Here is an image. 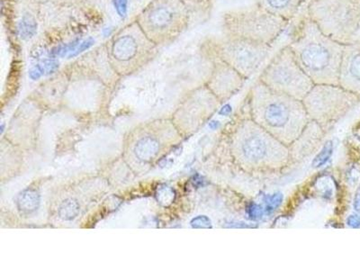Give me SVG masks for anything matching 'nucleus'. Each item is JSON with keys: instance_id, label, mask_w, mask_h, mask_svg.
<instances>
[{"instance_id": "obj_7", "label": "nucleus", "mask_w": 360, "mask_h": 270, "mask_svg": "<svg viewBox=\"0 0 360 270\" xmlns=\"http://www.w3.org/2000/svg\"><path fill=\"white\" fill-rule=\"evenodd\" d=\"M307 15L323 33L346 45L360 34V0H310Z\"/></svg>"}, {"instance_id": "obj_23", "label": "nucleus", "mask_w": 360, "mask_h": 270, "mask_svg": "<svg viewBox=\"0 0 360 270\" xmlns=\"http://www.w3.org/2000/svg\"><path fill=\"white\" fill-rule=\"evenodd\" d=\"M262 208L258 205H252L248 208V214L252 219H259L262 217Z\"/></svg>"}, {"instance_id": "obj_11", "label": "nucleus", "mask_w": 360, "mask_h": 270, "mask_svg": "<svg viewBox=\"0 0 360 270\" xmlns=\"http://www.w3.org/2000/svg\"><path fill=\"white\" fill-rule=\"evenodd\" d=\"M211 56L214 63L213 72L207 88L217 96L218 101H227L243 88L246 79L219 58Z\"/></svg>"}, {"instance_id": "obj_8", "label": "nucleus", "mask_w": 360, "mask_h": 270, "mask_svg": "<svg viewBox=\"0 0 360 270\" xmlns=\"http://www.w3.org/2000/svg\"><path fill=\"white\" fill-rule=\"evenodd\" d=\"M260 82L275 91L303 101L314 86L295 60L289 45L281 48L260 74Z\"/></svg>"}, {"instance_id": "obj_5", "label": "nucleus", "mask_w": 360, "mask_h": 270, "mask_svg": "<svg viewBox=\"0 0 360 270\" xmlns=\"http://www.w3.org/2000/svg\"><path fill=\"white\" fill-rule=\"evenodd\" d=\"M134 19L147 37L162 47L188 30L192 15L184 0H150Z\"/></svg>"}, {"instance_id": "obj_24", "label": "nucleus", "mask_w": 360, "mask_h": 270, "mask_svg": "<svg viewBox=\"0 0 360 270\" xmlns=\"http://www.w3.org/2000/svg\"><path fill=\"white\" fill-rule=\"evenodd\" d=\"M348 224L350 225V226L356 227L360 224V218L352 215V217L349 218Z\"/></svg>"}, {"instance_id": "obj_21", "label": "nucleus", "mask_w": 360, "mask_h": 270, "mask_svg": "<svg viewBox=\"0 0 360 270\" xmlns=\"http://www.w3.org/2000/svg\"><path fill=\"white\" fill-rule=\"evenodd\" d=\"M193 228H198V229H209L212 228L211 221L208 217L200 215V217H195L191 221Z\"/></svg>"}, {"instance_id": "obj_28", "label": "nucleus", "mask_w": 360, "mask_h": 270, "mask_svg": "<svg viewBox=\"0 0 360 270\" xmlns=\"http://www.w3.org/2000/svg\"><path fill=\"white\" fill-rule=\"evenodd\" d=\"M4 131V125H2L1 127V134Z\"/></svg>"}, {"instance_id": "obj_27", "label": "nucleus", "mask_w": 360, "mask_h": 270, "mask_svg": "<svg viewBox=\"0 0 360 270\" xmlns=\"http://www.w3.org/2000/svg\"><path fill=\"white\" fill-rule=\"evenodd\" d=\"M220 124L218 121H212L210 124H209V127H210L211 129L215 130L218 127H219Z\"/></svg>"}, {"instance_id": "obj_12", "label": "nucleus", "mask_w": 360, "mask_h": 270, "mask_svg": "<svg viewBox=\"0 0 360 270\" xmlns=\"http://www.w3.org/2000/svg\"><path fill=\"white\" fill-rule=\"evenodd\" d=\"M340 86L360 96V39L344 45Z\"/></svg>"}, {"instance_id": "obj_13", "label": "nucleus", "mask_w": 360, "mask_h": 270, "mask_svg": "<svg viewBox=\"0 0 360 270\" xmlns=\"http://www.w3.org/2000/svg\"><path fill=\"white\" fill-rule=\"evenodd\" d=\"M255 4L266 11L291 22L297 17L304 0H254Z\"/></svg>"}, {"instance_id": "obj_16", "label": "nucleus", "mask_w": 360, "mask_h": 270, "mask_svg": "<svg viewBox=\"0 0 360 270\" xmlns=\"http://www.w3.org/2000/svg\"><path fill=\"white\" fill-rule=\"evenodd\" d=\"M39 205V195L33 191H27L21 194L18 198V205L20 210L32 212Z\"/></svg>"}, {"instance_id": "obj_19", "label": "nucleus", "mask_w": 360, "mask_h": 270, "mask_svg": "<svg viewBox=\"0 0 360 270\" xmlns=\"http://www.w3.org/2000/svg\"><path fill=\"white\" fill-rule=\"evenodd\" d=\"M38 4H53L58 6H76L83 4L89 0H34Z\"/></svg>"}, {"instance_id": "obj_14", "label": "nucleus", "mask_w": 360, "mask_h": 270, "mask_svg": "<svg viewBox=\"0 0 360 270\" xmlns=\"http://www.w3.org/2000/svg\"><path fill=\"white\" fill-rule=\"evenodd\" d=\"M160 146L156 139L153 137H146L138 141L135 146V153L143 162H150L159 153Z\"/></svg>"}, {"instance_id": "obj_2", "label": "nucleus", "mask_w": 360, "mask_h": 270, "mask_svg": "<svg viewBox=\"0 0 360 270\" xmlns=\"http://www.w3.org/2000/svg\"><path fill=\"white\" fill-rule=\"evenodd\" d=\"M253 121L285 146L300 136L307 123L303 101L275 91L258 80L250 92Z\"/></svg>"}, {"instance_id": "obj_3", "label": "nucleus", "mask_w": 360, "mask_h": 270, "mask_svg": "<svg viewBox=\"0 0 360 270\" xmlns=\"http://www.w3.org/2000/svg\"><path fill=\"white\" fill-rule=\"evenodd\" d=\"M233 153L243 165L254 169L278 168L289 158L285 144L254 121L238 128L233 135Z\"/></svg>"}, {"instance_id": "obj_25", "label": "nucleus", "mask_w": 360, "mask_h": 270, "mask_svg": "<svg viewBox=\"0 0 360 270\" xmlns=\"http://www.w3.org/2000/svg\"><path fill=\"white\" fill-rule=\"evenodd\" d=\"M231 112V108L230 105H225L223 108L221 109L219 114L221 115H229Z\"/></svg>"}, {"instance_id": "obj_1", "label": "nucleus", "mask_w": 360, "mask_h": 270, "mask_svg": "<svg viewBox=\"0 0 360 270\" xmlns=\"http://www.w3.org/2000/svg\"><path fill=\"white\" fill-rule=\"evenodd\" d=\"M288 45L314 84L340 85L344 45L324 34L307 15L295 25Z\"/></svg>"}, {"instance_id": "obj_9", "label": "nucleus", "mask_w": 360, "mask_h": 270, "mask_svg": "<svg viewBox=\"0 0 360 270\" xmlns=\"http://www.w3.org/2000/svg\"><path fill=\"white\" fill-rule=\"evenodd\" d=\"M207 51L211 56L219 58L233 67L247 79L258 72L268 59L272 45L223 35L209 41Z\"/></svg>"}, {"instance_id": "obj_26", "label": "nucleus", "mask_w": 360, "mask_h": 270, "mask_svg": "<svg viewBox=\"0 0 360 270\" xmlns=\"http://www.w3.org/2000/svg\"><path fill=\"white\" fill-rule=\"evenodd\" d=\"M354 207L356 210H360V189L358 193H356Z\"/></svg>"}, {"instance_id": "obj_4", "label": "nucleus", "mask_w": 360, "mask_h": 270, "mask_svg": "<svg viewBox=\"0 0 360 270\" xmlns=\"http://www.w3.org/2000/svg\"><path fill=\"white\" fill-rule=\"evenodd\" d=\"M108 60L119 75H130L155 59L160 47L135 19L119 29L104 45Z\"/></svg>"}, {"instance_id": "obj_15", "label": "nucleus", "mask_w": 360, "mask_h": 270, "mask_svg": "<svg viewBox=\"0 0 360 270\" xmlns=\"http://www.w3.org/2000/svg\"><path fill=\"white\" fill-rule=\"evenodd\" d=\"M184 2L191 13L192 18L194 15L205 18L210 14L214 0H184Z\"/></svg>"}, {"instance_id": "obj_22", "label": "nucleus", "mask_w": 360, "mask_h": 270, "mask_svg": "<svg viewBox=\"0 0 360 270\" xmlns=\"http://www.w3.org/2000/svg\"><path fill=\"white\" fill-rule=\"evenodd\" d=\"M164 198L162 200V204L165 205V198L167 200V205L169 204V202H172L173 199H174V192H173L172 189H170L169 188H164L162 189H160V191L158 192V199H162Z\"/></svg>"}, {"instance_id": "obj_17", "label": "nucleus", "mask_w": 360, "mask_h": 270, "mask_svg": "<svg viewBox=\"0 0 360 270\" xmlns=\"http://www.w3.org/2000/svg\"><path fill=\"white\" fill-rule=\"evenodd\" d=\"M333 150L332 141H327L323 149H321L320 153H318V155L314 158L313 163L314 168H320V167L323 166L324 164H326L328 160H330V156H332Z\"/></svg>"}, {"instance_id": "obj_10", "label": "nucleus", "mask_w": 360, "mask_h": 270, "mask_svg": "<svg viewBox=\"0 0 360 270\" xmlns=\"http://www.w3.org/2000/svg\"><path fill=\"white\" fill-rule=\"evenodd\" d=\"M359 99L340 85L314 84L302 101L308 115L318 123L328 124L346 115Z\"/></svg>"}, {"instance_id": "obj_6", "label": "nucleus", "mask_w": 360, "mask_h": 270, "mask_svg": "<svg viewBox=\"0 0 360 270\" xmlns=\"http://www.w3.org/2000/svg\"><path fill=\"white\" fill-rule=\"evenodd\" d=\"M285 18L254 4L231 9L221 17V31L225 37L240 38L255 43L272 45L289 25Z\"/></svg>"}, {"instance_id": "obj_18", "label": "nucleus", "mask_w": 360, "mask_h": 270, "mask_svg": "<svg viewBox=\"0 0 360 270\" xmlns=\"http://www.w3.org/2000/svg\"><path fill=\"white\" fill-rule=\"evenodd\" d=\"M79 207L78 202L72 200L64 202L60 208V217L64 220H72L79 214Z\"/></svg>"}, {"instance_id": "obj_20", "label": "nucleus", "mask_w": 360, "mask_h": 270, "mask_svg": "<svg viewBox=\"0 0 360 270\" xmlns=\"http://www.w3.org/2000/svg\"><path fill=\"white\" fill-rule=\"evenodd\" d=\"M283 200V195L281 193H276L271 197L266 198V212L271 213L274 209L279 207Z\"/></svg>"}]
</instances>
